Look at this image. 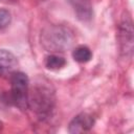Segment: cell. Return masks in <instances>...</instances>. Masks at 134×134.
I'll return each instance as SVG.
<instances>
[{
  "instance_id": "2",
  "label": "cell",
  "mask_w": 134,
  "mask_h": 134,
  "mask_svg": "<svg viewBox=\"0 0 134 134\" xmlns=\"http://www.w3.org/2000/svg\"><path fill=\"white\" fill-rule=\"evenodd\" d=\"M28 107L40 117L48 116L54 107V93L49 86L38 83L28 90Z\"/></svg>"
},
{
  "instance_id": "4",
  "label": "cell",
  "mask_w": 134,
  "mask_h": 134,
  "mask_svg": "<svg viewBox=\"0 0 134 134\" xmlns=\"http://www.w3.org/2000/svg\"><path fill=\"white\" fill-rule=\"evenodd\" d=\"M118 43L122 54L130 55L133 49V28L130 20H124L118 28Z\"/></svg>"
},
{
  "instance_id": "11",
  "label": "cell",
  "mask_w": 134,
  "mask_h": 134,
  "mask_svg": "<svg viewBox=\"0 0 134 134\" xmlns=\"http://www.w3.org/2000/svg\"><path fill=\"white\" fill-rule=\"evenodd\" d=\"M2 128H3V124H2L1 121H0V131L2 130Z\"/></svg>"
},
{
  "instance_id": "10",
  "label": "cell",
  "mask_w": 134,
  "mask_h": 134,
  "mask_svg": "<svg viewBox=\"0 0 134 134\" xmlns=\"http://www.w3.org/2000/svg\"><path fill=\"white\" fill-rule=\"evenodd\" d=\"M10 20H12V17L9 12L6 9L0 8V29H3L6 26H8L10 23Z\"/></svg>"
},
{
  "instance_id": "8",
  "label": "cell",
  "mask_w": 134,
  "mask_h": 134,
  "mask_svg": "<svg viewBox=\"0 0 134 134\" xmlns=\"http://www.w3.org/2000/svg\"><path fill=\"white\" fill-rule=\"evenodd\" d=\"M72 57H73L74 61H76L79 63H86L91 60L92 52L87 46L81 45V46H77L74 48V50L72 51Z\"/></svg>"
},
{
  "instance_id": "1",
  "label": "cell",
  "mask_w": 134,
  "mask_h": 134,
  "mask_svg": "<svg viewBox=\"0 0 134 134\" xmlns=\"http://www.w3.org/2000/svg\"><path fill=\"white\" fill-rule=\"evenodd\" d=\"M41 44L50 52H63L69 49L74 42V35L66 26L50 25L41 32Z\"/></svg>"
},
{
  "instance_id": "3",
  "label": "cell",
  "mask_w": 134,
  "mask_h": 134,
  "mask_svg": "<svg viewBox=\"0 0 134 134\" xmlns=\"http://www.w3.org/2000/svg\"><path fill=\"white\" fill-rule=\"evenodd\" d=\"M10 98L15 106L24 110L28 108V77L25 73L15 71L10 74Z\"/></svg>"
},
{
  "instance_id": "6",
  "label": "cell",
  "mask_w": 134,
  "mask_h": 134,
  "mask_svg": "<svg viewBox=\"0 0 134 134\" xmlns=\"http://www.w3.org/2000/svg\"><path fill=\"white\" fill-rule=\"evenodd\" d=\"M18 65L17 58L8 50L0 49V75H10Z\"/></svg>"
},
{
  "instance_id": "7",
  "label": "cell",
  "mask_w": 134,
  "mask_h": 134,
  "mask_svg": "<svg viewBox=\"0 0 134 134\" xmlns=\"http://www.w3.org/2000/svg\"><path fill=\"white\" fill-rule=\"evenodd\" d=\"M70 3L72 4L74 12L80 20L87 21L91 19L93 12L89 0H70Z\"/></svg>"
},
{
  "instance_id": "5",
  "label": "cell",
  "mask_w": 134,
  "mask_h": 134,
  "mask_svg": "<svg viewBox=\"0 0 134 134\" xmlns=\"http://www.w3.org/2000/svg\"><path fill=\"white\" fill-rule=\"evenodd\" d=\"M93 125H94V119L91 115L87 113H80L70 121L68 131L73 134L84 133L92 129Z\"/></svg>"
},
{
  "instance_id": "9",
  "label": "cell",
  "mask_w": 134,
  "mask_h": 134,
  "mask_svg": "<svg viewBox=\"0 0 134 134\" xmlns=\"http://www.w3.org/2000/svg\"><path fill=\"white\" fill-rule=\"evenodd\" d=\"M66 65V61L63 57L58 54H50L47 55L45 59V66L47 69L50 70H59Z\"/></svg>"
}]
</instances>
